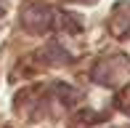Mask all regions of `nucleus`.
I'll return each mask as SVG.
<instances>
[{
  "label": "nucleus",
  "mask_w": 130,
  "mask_h": 128,
  "mask_svg": "<svg viewBox=\"0 0 130 128\" xmlns=\"http://www.w3.org/2000/svg\"><path fill=\"white\" fill-rule=\"evenodd\" d=\"M127 78V59L125 56H109L101 59L93 69V80L101 85H120Z\"/></svg>",
  "instance_id": "nucleus-1"
},
{
  "label": "nucleus",
  "mask_w": 130,
  "mask_h": 128,
  "mask_svg": "<svg viewBox=\"0 0 130 128\" xmlns=\"http://www.w3.org/2000/svg\"><path fill=\"white\" fill-rule=\"evenodd\" d=\"M21 19H24L27 30H32V32H45V30L53 24V11L45 8V5H29Z\"/></svg>",
  "instance_id": "nucleus-2"
},
{
  "label": "nucleus",
  "mask_w": 130,
  "mask_h": 128,
  "mask_svg": "<svg viewBox=\"0 0 130 128\" xmlns=\"http://www.w3.org/2000/svg\"><path fill=\"white\" fill-rule=\"evenodd\" d=\"M111 32L117 37H127L130 35V0L127 3H120L114 11H111Z\"/></svg>",
  "instance_id": "nucleus-3"
},
{
  "label": "nucleus",
  "mask_w": 130,
  "mask_h": 128,
  "mask_svg": "<svg viewBox=\"0 0 130 128\" xmlns=\"http://www.w3.org/2000/svg\"><path fill=\"white\" fill-rule=\"evenodd\" d=\"M74 3H96V0H74Z\"/></svg>",
  "instance_id": "nucleus-4"
},
{
  "label": "nucleus",
  "mask_w": 130,
  "mask_h": 128,
  "mask_svg": "<svg viewBox=\"0 0 130 128\" xmlns=\"http://www.w3.org/2000/svg\"><path fill=\"white\" fill-rule=\"evenodd\" d=\"M3 11H5V3H3V0H0V14H3Z\"/></svg>",
  "instance_id": "nucleus-5"
}]
</instances>
